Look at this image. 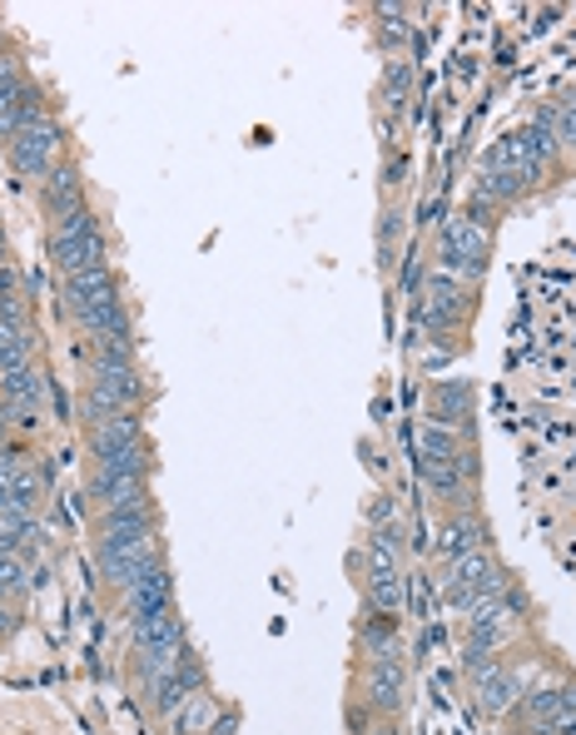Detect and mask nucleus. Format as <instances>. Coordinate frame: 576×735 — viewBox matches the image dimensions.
I'll return each mask as SVG.
<instances>
[{"label": "nucleus", "mask_w": 576, "mask_h": 735, "mask_svg": "<svg viewBox=\"0 0 576 735\" xmlns=\"http://www.w3.org/2000/svg\"><path fill=\"white\" fill-rule=\"evenodd\" d=\"M0 393H6V413L16 423H30V413H36V403L46 398V378H40L36 368H16L0 378Z\"/></svg>", "instance_id": "9d476101"}, {"label": "nucleus", "mask_w": 576, "mask_h": 735, "mask_svg": "<svg viewBox=\"0 0 576 735\" xmlns=\"http://www.w3.org/2000/svg\"><path fill=\"white\" fill-rule=\"evenodd\" d=\"M363 691H368V706L373 711H398L403 706V696H408V666H403L398 646H393V652H383V656H373Z\"/></svg>", "instance_id": "7ed1b4c3"}, {"label": "nucleus", "mask_w": 576, "mask_h": 735, "mask_svg": "<svg viewBox=\"0 0 576 735\" xmlns=\"http://www.w3.org/2000/svg\"><path fill=\"white\" fill-rule=\"evenodd\" d=\"M358 636H363V646H368V656H383L398 646V626H393V616H383V612H373Z\"/></svg>", "instance_id": "6ab92c4d"}, {"label": "nucleus", "mask_w": 576, "mask_h": 735, "mask_svg": "<svg viewBox=\"0 0 576 735\" xmlns=\"http://www.w3.org/2000/svg\"><path fill=\"white\" fill-rule=\"evenodd\" d=\"M408 80H413V70H408V66H403V60H398V66L388 70V85H383V95H388V105H398V95L408 90Z\"/></svg>", "instance_id": "4be33fe9"}, {"label": "nucleus", "mask_w": 576, "mask_h": 735, "mask_svg": "<svg viewBox=\"0 0 576 735\" xmlns=\"http://www.w3.org/2000/svg\"><path fill=\"white\" fill-rule=\"evenodd\" d=\"M467 418H473V388L467 383H443V388L433 393V428H467Z\"/></svg>", "instance_id": "f8f14e48"}, {"label": "nucleus", "mask_w": 576, "mask_h": 735, "mask_svg": "<svg viewBox=\"0 0 576 735\" xmlns=\"http://www.w3.org/2000/svg\"><path fill=\"white\" fill-rule=\"evenodd\" d=\"M572 711H576V686H542V691H532V696L517 706V726H527V731L542 735L552 721L572 716Z\"/></svg>", "instance_id": "6e6552de"}, {"label": "nucleus", "mask_w": 576, "mask_h": 735, "mask_svg": "<svg viewBox=\"0 0 576 735\" xmlns=\"http://www.w3.org/2000/svg\"><path fill=\"white\" fill-rule=\"evenodd\" d=\"M537 120L552 130V140H557V149H576V100L557 105V110H542Z\"/></svg>", "instance_id": "412c9836"}, {"label": "nucleus", "mask_w": 576, "mask_h": 735, "mask_svg": "<svg viewBox=\"0 0 576 735\" xmlns=\"http://www.w3.org/2000/svg\"><path fill=\"white\" fill-rule=\"evenodd\" d=\"M40 205H46L50 219H66V215H75V209H85V179H80V169H70V165L50 169Z\"/></svg>", "instance_id": "1a4fd4ad"}, {"label": "nucleus", "mask_w": 576, "mask_h": 735, "mask_svg": "<svg viewBox=\"0 0 576 735\" xmlns=\"http://www.w3.org/2000/svg\"><path fill=\"white\" fill-rule=\"evenodd\" d=\"M457 304H463V289H457L453 274H433V284H428V304H423V314H428V328H443L447 318L457 314Z\"/></svg>", "instance_id": "2eb2a0df"}, {"label": "nucleus", "mask_w": 576, "mask_h": 735, "mask_svg": "<svg viewBox=\"0 0 576 735\" xmlns=\"http://www.w3.org/2000/svg\"><path fill=\"white\" fill-rule=\"evenodd\" d=\"M130 622H140V616H159V612H169V572H165V562L159 567H149L140 582H135L130 592Z\"/></svg>", "instance_id": "9b49d317"}, {"label": "nucleus", "mask_w": 576, "mask_h": 735, "mask_svg": "<svg viewBox=\"0 0 576 735\" xmlns=\"http://www.w3.org/2000/svg\"><path fill=\"white\" fill-rule=\"evenodd\" d=\"M467 552H483V527L467 517H447L443 527H437V557L457 562V557H467Z\"/></svg>", "instance_id": "ddd939ff"}, {"label": "nucleus", "mask_w": 576, "mask_h": 735, "mask_svg": "<svg viewBox=\"0 0 576 735\" xmlns=\"http://www.w3.org/2000/svg\"><path fill=\"white\" fill-rule=\"evenodd\" d=\"M16 368H30V334L26 328H6V334H0V378Z\"/></svg>", "instance_id": "aec40b11"}, {"label": "nucleus", "mask_w": 576, "mask_h": 735, "mask_svg": "<svg viewBox=\"0 0 576 735\" xmlns=\"http://www.w3.org/2000/svg\"><path fill=\"white\" fill-rule=\"evenodd\" d=\"M56 155H60V125L56 120H36L10 140V165H16V175H30V179L50 175V169H56Z\"/></svg>", "instance_id": "f03ea898"}, {"label": "nucleus", "mask_w": 576, "mask_h": 735, "mask_svg": "<svg viewBox=\"0 0 576 735\" xmlns=\"http://www.w3.org/2000/svg\"><path fill=\"white\" fill-rule=\"evenodd\" d=\"M378 735H393V731H378Z\"/></svg>", "instance_id": "5701e85b"}, {"label": "nucleus", "mask_w": 576, "mask_h": 735, "mask_svg": "<svg viewBox=\"0 0 576 735\" xmlns=\"http://www.w3.org/2000/svg\"><path fill=\"white\" fill-rule=\"evenodd\" d=\"M487 269V229L483 219L457 215L443 224V274H453L457 284H473Z\"/></svg>", "instance_id": "f257e3e1"}, {"label": "nucleus", "mask_w": 576, "mask_h": 735, "mask_svg": "<svg viewBox=\"0 0 576 735\" xmlns=\"http://www.w3.org/2000/svg\"><path fill=\"white\" fill-rule=\"evenodd\" d=\"M195 691H205V676H199L195 652H185V662L169 666L165 676H149V696H155V711H165V716H175V711L185 706Z\"/></svg>", "instance_id": "39448f33"}, {"label": "nucleus", "mask_w": 576, "mask_h": 735, "mask_svg": "<svg viewBox=\"0 0 576 735\" xmlns=\"http://www.w3.org/2000/svg\"><path fill=\"white\" fill-rule=\"evenodd\" d=\"M473 691H477V706H483L487 716H507V711L522 701V671L493 662L473 676Z\"/></svg>", "instance_id": "423d86ee"}, {"label": "nucleus", "mask_w": 576, "mask_h": 735, "mask_svg": "<svg viewBox=\"0 0 576 735\" xmlns=\"http://www.w3.org/2000/svg\"><path fill=\"white\" fill-rule=\"evenodd\" d=\"M6 328H26V298H20V279L10 264H0V334Z\"/></svg>", "instance_id": "f3484780"}, {"label": "nucleus", "mask_w": 576, "mask_h": 735, "mask_svg": "<svg viewBox=\"0 0 576 735\" xmlns=\"http://www.w3.org/2000/svg\"><path fill=\"white\" fill-rule=\"evenodd\" d=\"M36 120H46V95L30 80H20V75L0 85V135H6V145Z\"/></svg>", "instance_id": "20e7f679"}, {"label": "nucleus", "mask_w": 576, "mask_h": 735, "mask_svg": "<svg viewBox=\"0 0 576 735\" xmlns=\"http://www.w3.org/2000/svg\"><path fill=\"white\" fill-rule=\"evenodd\" d=\"M418 453H423V467H443V463H457L463 457V447H457V438L447 428H423L418 433Z\"/></svg>", "instance_id": "a211bd4d"}, {"label": "nucleus", "mask_w": 576, "mask_h": 735, "mask_svg": "<svg viewBox=\"0 0 576 735\" xmlns=\"http://www.w3.org/2000/svg\"><path fill=\"white\" fill-rule=\"evenodd\" d=\"M50 249H56V259H60V269H66V279H80V274L105 269V239H100V229L56 234V239H50Z\"/></svg>", "instance_id": "0eeeda50"}, {"label": "nucleus", "mask_w": 576, "mask_h": 735, "mask_svg": "<svg viewBox=\"0 0 576 735\" xmlns=\"http://www.w3.org/2000/svg\"><path fill=\"white\" fill-rule=\"evenodd\" d=\"M215 716H219L215 696H209V691H195V696L175 711V731L179 735H205L209 726H215Z\"/></svg>", "instance_id": "dca6fc26"}, {"label": "nucleus", "mask_w": 576, "mask_h": 735, "mask_svg": "<svg viewBox=\"0 0 576 735\" xmlns=\"http://www.w3.org/2000/svg\"><path fill=\"white\" fill-rule=\"evenodd\" d=\"M408 602V582H403L398 567H368V606L383 616H393Z\"/></svg>", "instance_id": "4468645a"}]
</instances>
